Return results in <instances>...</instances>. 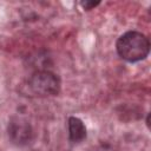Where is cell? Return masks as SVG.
I'll list each match as a JSON object with an SVG mask.
<instances>
[{"label":"cell","instance_id":"cell-2","mask_svg":"<svg viewBox=\"0 0 151 151\" xmlns=\"http://www.w3.org/2000/svg\"><path fill=\"white\" fill-rule=\"evenodd\" d=\"M28 86L38 96H54L60 90V79L48 70H38L29 77Z\"/></svg>","mask_w":151,"mask_h":151},{"label":"cell","instance_id":"cell-5","mask_svg":"<svg viewBox=\"0 0 151 151\" xmlns=\"http://www.w3.org/2000/svg\"><path fill=\"white\" fill-rule=\"evenodd\" d=\"M98 5H99V1H83V2H81V6H83L85 9H87V11L94 8V7L98 6Z\"/></svg>","mask_w":151,"mask_h":151},{"label":"cell","instance_id":"cell-3","mask_svg":"<svg viewBox=\"0 0 151 151\" xmlns=\"http://www.w3.org/2000/svg\"><path fill=\"white\" fill-rule=\"evenodd\" d=\"M8 137L15 145H26L32 140L33 131L29 123L22 118L14 117L8 124Z\"/></svg>","mask_w":151,"mask_h":151},{"label":"cell","instance_id":"cell-4","mask_svg":"<svg viewBox=\"0 0 151 151\" xmlns=\"http://www.w3.org/2000/svg\"><path fill=\"white\" fill-rule=\"evenodd\" d=\"M68 136L70 140L73 143H80L86 138V127L79 118H68Z\"/></svg>","mask_w":151,"mask_h":151},{"label":"cell","instance_id":"cell-1","mask_svg":"<svg viewBox=\"0 0 151 151\" xmlns=\"http://www.w3.org/2000/svg\"><path fill=\"white\" fill-rule=\"evenodd\" d=\"M117 52L126 61L136 63L147 57L150 51V42L146 35L137 31H129L124 33L117 41Z\"/></svg>","mask_w":151,"mask_h":151}]
</instances>
